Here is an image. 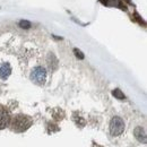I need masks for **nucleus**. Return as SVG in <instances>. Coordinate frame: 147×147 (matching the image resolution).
I'll use <instances>...</instances> for the list:
<instances>
[{"label": "nucleus", "instance_id": "2", "mask_svg": "<svg viewBox=\"0 0 147 147\" xmlns=\"http://www.w3.org/2000/svg\"><path fill=\"white\" fill-rule=\"evenodd\" d=\"M125 130V122L120 117L112 118L110 122V132L112 136H119Z\"/></svg>", "mask_w": 147, "mask_h": 147}, {"label": "nucleus", "instance_id": "7", "mask_svg": "<svg viewBox=\"0 0 147 147\" xmlns=\"http://www.w3.org/2000/svg\"><path fill=\"white\" fill-rule=\"evenodd\" d=\"M112 94H113V96L114 97H117V98H119V100H123L126 96H125V94L121 92L119 88H117V90H114L113 92H112Z\"/></svg>", "mask_w": 147, "mask_h": 147}, {"label": "nucleus", "instance_id": "9", "mask_svg": "<svg viewBox=\"0 0 147 147\" xmlns=\"http://www.w3.org/2000/svg\"><path fill=\"white\" fill-rule=\"evenodd\" d=\"M74 53H75V55H76L78 59H80V60L84 59V53H83L80 50H78V49H74Z\"/></svg>", "mask_w": 147, "mask_h": 147}, {"label": "nucleus", "instance_id": "4", "mask_svg": "<svg viewBox=\"0 0 147 147\" xmlns=\"http://www.w3.org/2000/svg\"><path fill=\"white\" fill-rule=\"evenodd\" d=\"M10 122V115L8 111L0 105V129L6 128Z\"/></svg>", "mask_w": 147, "mask_h": 147}, {"label": "nucleus", "instance_id": "3", "mask_svg": "<svg viewBox=\"0 0 147 147\" xmlns=\"http://www.w3.org/2000/svg\"><path fill=\"white\" fill-rule=\"evenodd\" d=\"M31 79L37 85H44L47 80V70L43 67H35L31 73Z\"/></svg>", "mask_w": 147, "mask_h": 147}, {"label": "nucleus", "instance_id": "8", "mask_svg": "<svg viewBox=\"0 0 147 147\" xmlns=\"http://www.w3.org/2000/svg\"><path fill=\"white\" fill-rule=\"evenodd\" d=\"M19 26L22 28H30L31 27V23L28 20H20L19 22Z\"/></svg>", "mask_w": 147, "mask_h": 147}, {"label": "nucleus", "instance_id": "6", "mask_svg": "<svg viewBox=\"0 0 147 147\" xmlns=\"http://www.w3.org/2000/svg\"><path fill=\"white\" fill-rule=\"evenodd\" d=\"M135 137L137 138L138 142H140L143 144H146V132H145L144 128L137 127L135 129Z\"/></svg>", "mask_w": 147, "mask_h": 147}, {"label": "nucleus", "instance_id": "5", "mask_svg": "<svg viewBox=\"0 0 147 147\" xmlns=\"http://www.w3.org/2000/svg\"><path fill=\"white\" fill-rule=\"evenodd\" d=\"M11 74V67L8 62H3L1 66H0V78L2 79H6L9 77V75Z\"/></svg>", "mask_w": 147, "mask_h": 147}, {"label": "nucleus", "instance_id": "1", "mask_svg": "<svg viewBox=\"0 0 147 147\" xmlns=\"http://www.w3.org/2000/svg\"><path fill=\"white\" fill-rule=\"evenodd\" d=\"M32 123H33V121L30 117L19 114L14 118V120L11 122V129L15 132H23L30 128L32 126Z\"/></svg>", "mask_w": 147, "mask_h": 147}]
</instances>
